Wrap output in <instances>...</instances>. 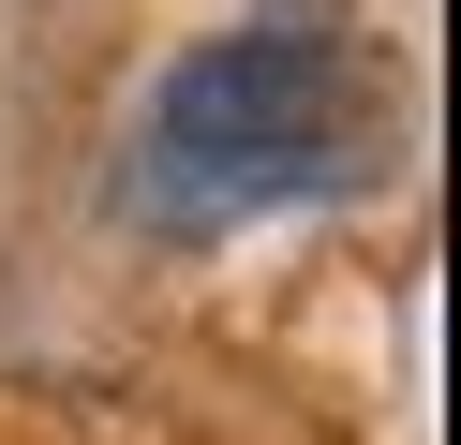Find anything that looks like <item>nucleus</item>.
<instances>
[{"label": "nucleus", "mask_w": 461, "mask_h": 445, "mask_svg": "<svg viewBox=\"0 0 461 445\" xmlns=\"http://www.w3.org/2000/svg\"><path fill=\"white\" fill-rule=\"evenodd\" d=\"M328 178H357V75H342V45H312V30H223V45H194L149 89L120 208L149 237H239L268 208L328 193Z\"/></svg>", "instance_id": "obj_1"}]
</instances>
